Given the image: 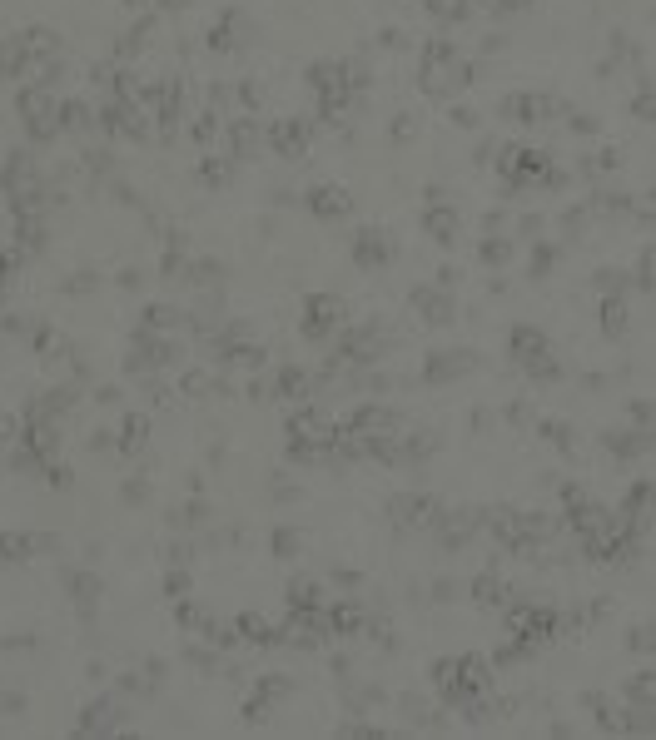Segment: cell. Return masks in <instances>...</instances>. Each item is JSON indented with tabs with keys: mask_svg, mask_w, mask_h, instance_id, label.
Instances as JSON below:
<instances>
[{
	"mask_svg": "<svg viewBox=\"0 0 656 740\" xmlns=\"http://www.w3.org/2000/svg\"><path fill=\"white\" fill-rule=\"evenodd\" d=\"M0 551H6V561H25L35 551V542L30 537H0Z\"/></svg>",
	"mask_w": 656,
	"mask_h": 740,
	"instance_id": "cell-11",
	"label": "cell"
},
{
	"mask_svg": "<svg viewBox=\"0 0 656 740\" xmlns=\"http://www.w3.org/2000/svg\"><path fill=\"white\" fill-rule=\"evenodd\" d=\"M55 115H60V130H85L90 109H85L80 100H70V104H60V109H55Z\"/></svg>",
	"mask_w": 656,
	"mask_h": 740,
	"instance_id": "cell-9",
	"label": "cell"
},
{
	"mask_svg": "<svg viewBox=\"0 0 656 740\" xmlns=\"http://www.w3.org/2000/svg\"><path fill=\"white\" fill-rule=\"evenodd\" d=\"M432 601H458V582L437 577V582H432Z\"/></svg>",
	"mask_w": 656,
	"mask_h": 740,
	"instance_id": "cell-20",
	"label": "cell"
},
{
	"mask_svg": "<svg viewBox=\"0 0 656 740\" xmlns=\"http://www.w3.org/2000/svg\"><path fill=\"white\" fill-rule=\"evenodd\" d=\"M144 497H149V487H144L139 477H135V482H125V502H135V507H139Z\"/></svg>",
	"mask_w": 656,
	"mask_h": 740,
	"instance_id": "cell-23",
	"label": "cell"
},
{
	"mask_svg": "<svg viewBox=\"0 0 656 740\" xmlns=\"http://www.w3.org/2000/svg\"><path fill=\"white\" fill-rule=\"evenodd\" d=\"M175 318H179V313H175L170 303H154V308L144 313V323H149V328H175Z\"/></svg>",
	"mask_w": 656,
	"mask_h": 740,
	"instance_id": "cell-14",
	"label": "cell"
},
{
	"mask_svg": "<svg viewBox=\"0 0 656 740\" xmlns=\"http://www.w3.org/2000/svg\"><path fill=\"white\" fill-rule=\"evenodd\" d=\"M299 547H303V537H299V532H289V527H279V532H273V551H279L284 561H289Z\"/></svg>",
	"mask_w": 656,
	"mask_h": 740,
	"instance_id": "cell-12",
	"label": "cell"
},
{
	"mask_svg": "<svg viewBox=\"0 0 656 740\" xmlns=\"http://www.w3.org/2000/svg\"><path fill=\"white\" fill-rule=\"evenodd\" d=\"M631 646H636V651H651V631H646V626H636V631H631Z\"/></svg>",
	"mask_w": 656,
	"mask_h": 740,
	"instance_id": "cell-29",
	"label": "cell"
},
{
	"mask_svg": "<svg viewBox=\"0 0 656 740\" xmlns=\"http://www.w3.org/2000/svg\"><path fill=\"white\" fill-rule=\"evenodd\" d=\"M144 676H149V680H164V661H159V656H154V661H149V666H144Z\"/></svg>",
	"mask_w": 656,
	"mask_h": 740,
	"instance_id": "cell-32",
	"label": "cell"
},
{
	"mask_svg": "<svg viewBox=\"0 0 656 740\" xmlns=\"http://www.w3.org/2000/svg\"><path fill=\"white\" fill-rule=\"evenodd\" d=\"M334 587H358V572H348V566H339V572H334Z\"/></svg>",
	"mask_w": 656,
	"mask_h": 740,
	"instance_id": "cell-28",
	"label": "cell"
},
{
	"mask_svg": "<svg viewBox=\"0 0 656 740\" xmlns=\"http://www.w3.org/2000/svg\"><path fill=\"white\" fill-rule=\"evenodd\" d=\"M179 626H194V631H204V626H209V616H204L199 606H179Z\"/></svg>",
	"mask_w": 656,
	"mask_h": 740,
	"instance_id": "cell-18",
	"label": "cell"
},
{
	"mask_svg": "<svg viewBox=\"0 0 656 740\" xmlns=\"http://www.w3.org/2000/svg\"><path fill=\"white\" fill-rule=\"evenodd\" d=\"M453 125H458V130H477V109H463V104H458V109H453Z\"/></svg>",
	"mask_w": 656,
	"mask_h": 740,
	"instance_id": "cell-22",
	"label": "cell"
},
{
	"mask_svg": "<svg viewBox=\"0 0 656 740\" xmlns=\"http://www.w3.org/2000/svg\"><path fill=\"white\" fill-rule=\"evenodd\" d=\"M184 392H209V378L204 373H184Z\"/></svg>",
	"mask_w": 656,
	"mask_h": 740,
	"instance_id": "cell-25",
	"label": "cell"
},
{
	"mask_svg": "<svg viewBox=\"0 0 656 740\" xmlns=\"http://www.w3.org/2000/svg\"><path fill=\"white\" fill-rule=\"evenodd\" d=\"M194 561V542H175L170 547V566H189Z\"/></svg>",
	"mask_w": 656,
	"mask_h": 740,
	"instance_id": "cell-19",
	"label": "cell"
},
{
	"mask_svg": "<svg viewBox=\"0 0 656 740\" xmlns=\"http://www.w3.org/2000/svg\"><path fill=\"white\" fill-rule=\"evenodd\" d=\"M428 229L437 234V244H453V234H458V219H453V214H428Z\"/></svg>",
	"mask_w": 656,
	"mask_h": 740,
	"instance_id": "cell-10",
	"label": "cell"
},
{
	"mask_svg": "<svg viewBox=\"0 0 656 740\" xmlns=\"http://www.w3.org/2000/svg\"><path fill=\"white\" fill-rule=\"evenodd\" d=\"M607 447L617 452V458H636V452H646V432H612Z\"/></svg>",
	"mask_w": 656,
	"mask_h": 740,
	"instance_id": "cell-7",
	"label": "cell"
},
{
	"mask_svg": "<svg viewBox=\"0 0 656 740\" xmlns=\"http://www.w3.org/2000/svg\"><path fill=\"white\" fill-rule=\"evenodd\" d=\"M90 437H95V442H90L95 452H104V447H115V432H90Z\"/></svg>",
	"mask_w": 656,
	"mask_h": 740,
	"instance_id": "cell-31",
	"label": "cell"
},
{
	"mask_svg": "<svg viewBox=\"0 0 656 740\" xmlns=\"http://www.w3.org/2000/svg\"><path fill=\"white\" fill-rule=\"evenodd\" d=\"M308 85H313V90H334V85H339V65H313V70H308Z\"/></svg>",
	"mask_w": 656,
	"mask_h": 740,
	"instance_id": "cell-13",
	"label": "cell"
},
{
	"mask_svg": "<svg viewBox=\"0 0 656 740\" xmlns=\"http://www.w3.org/2000/svg\"><path fill=\"white\" fill-rule=\"evenodd\" d=\"M65 587L75 591L80 606H95V596H100V577L95 572H65Z\"/></svg>",
	"mask_w": 656,
	"mask_h": 740,
	"instance_id": "cell-5",
	"label": "cell"
},
{
	"mask_svg": "<svg viewBox=\"0 0 656 740\" xmlns=\"http://www.w3.org/2000/svg\"><path fill=\"white\" fill-rule=\"evenodd\" d=\"M572 130H577V135H596V120H592V115H572Z\"/></svg>",
	"mask_w": 656,
	"mask_h": 740,
	"instance_id": "cell-27",
	"label": "cell"
},
{
	"mask_svg": "<svg viewBox=\"0 0 656 740\" xmlns=\"http://www.w3.org/2000/svg\"><path fill=\"white\" fill-rule=\"evenodd\" d=\"M547 268H552V249H537L532 254V273H547Z\"/></svg>",
	"mask_w": 656,
	"mask_h": 740,
	"instance_id": "cell-26",
	"label": "cell"
},
{
	"mask_svg": "<svg viewBox=\"0 0 656 740\" xmlns=\"http://www.w3.org/2000/svg\"><path fill=\"white\" fill-rule=\"evenodd\" d=\"M413 303H418V313H423L428 323H453V299H448L443 289H418Z\"/></svg>",
	"mask_w": 656,
	"mask_h": 740,
	"instance_id": "cell-1",
	"label": "cell"
},
{
	"mask_svg": "<svg viewBox=\"0 0 656 740\" xmlns=\"http://www.w3.org/2000/svg\"><path fill=\"white\" fill-rule=\"evenodd\" d=\"M482 254H487V263H507V259H512V249H507V244H487Z\"/></svg>",
	"mask_w": 656,
	"mask_h": 740,
	"instance_id": "cell-24",
	"label": "cell"
},
{
	"mask_svg": "<svg viewBox=\"0 0 656 740\" xmlns=\"http://www.w3.org/2000/svg\"><path fill=\"white\" fill-rule=\"evenodd\" d=\"M472 591H477V601H487V606H492V601H503L498 577H477V582H472Z\"/></svg>",
	"mask_w": 656,
	"mask_h": 740,
	"instance_id": "cell-15",
	"label": "cell"
},
{
	"mask_svg": "<svg viewBox=\"0 0 656 740\" xmlns=\"http://www.w3.org/2000/svg\"><path fill=\"white\" fill-rule=\"evenodd\" d=\"M467 363H472V353H432L428 358V378L432 383H448V378L467 373Z\"/></svg>",
	"mask_w": 656,
	"mask_h": 740,
	"instance_id": "cell-2",
	"label": "cell"
},
{
	"mask_svg": "<svg viewBox=\"0 0 656 740\" xmlns=\"http://www.w3.org/2000/svg\"><path fill=\"white\" fill-rule=\"evenodd\" d=\"M503 45H507V35H487V40H482V55H498Z\"/></svg>",
	"mask_w": 656,
	"mask_h": 740,
	"instance_id": "cell-30",
	"label": "cell"
},
{
	"mask_svg": "<svg viewBox=\"0 0 656 740\" xmlns=\"http://www.w3.org/2000/svg\"><path fill=\"white\" fill-rule=\"evenodd\" d=\"M95 403H104V408H120V403H125V392L104 383V388H95Z\"/></svg>",
	"mask_w": 656,
	"mask_h": 740,
	"instance_id": "cell-21",
	"label": "cell"
},
{
	"mask_svg": "<svg viewBox=\"0 0 656 740\" xmlns=\"http://www.w3.org/2000/svg\"><path fill=\"white\" fill-rule=\"evenodd\" d=\"M204 522H209V507H204V502H184V507L175 512V527H189V532H194V527H204Z\"/></svg>",
	"mask_w": 656,
	"mask_h": 740,
	"instance_id": "cell-8",
	"label": "cell"
},
{
	"mask_svg": "<svg viewBox=\"0 0 656 740\" xmlns=\"http://www.w3.org/2000/svg\"><path fill=\"white\" fill-rule=\"evenodd\" d=\"M308 209L323 214V219H339V214H348V199H343L339 189H313V194H308Z\"/></svg>",
	"mask_w": 656,
	"mask_h": 740,
	"instance_id": "cell-4",
	"label": "cell"
},
{
	"mask_svg": "<svg viewBox=\"0 0 656 740\" xmlns=\"http://www.w3.org/2000/svg\"><path fill=\"white\" fill-rule=\"evenodd\" d=\"M130 6H149V0H130Z\"/></svg>",
	"mask_w": 656,
	"mask_h": 740,
	"instance_id": "cell-33",
	"label": "cell"
},
{
	"mask_svg": "<svg viewBox=\"0 0 656 740\" xmlns=\"http://www.w3.org/2000/svg\"><path fill=\"white\" fill-rule=\"evenodd\" d=\"M353 254H358V263H388V239H383L378 229H368V234H358Z\"/></svg>",
	"mask_w": 656,
	"mask_h": 740,
	"instance_id": "cell-3",
	"label": "cell"
},
{
	"mask_svg": "<svg viewBox=\"0 0 656 740\" xmlns=\"http://www.w3.org/2000/svg\"><path fill=\"white\" fill-rule=\"evenodd\" d=\"M596 289H601V294H622L627 283H622V273H617V268H601V273H596Z\"/></svg>",
	"mask_w": 656,
	"mask_h": 740,
	"instance_id": "cell-16",
	"label": "cell"
},
{
	"mask_svg": "<svg viewBox=\"0 0 656 740\" xmlns=\"http://www.w3.org/2000/svg\"><path fill=\"white\" fill-rule=\"evenodd\" d=\"M289 601H294V611H318V606H323V587H318V582H294V587H289Z\"/></svg>",
	"mask_w": 656,
	"mask_h": 740,
	"instance_id": "cell-6",
	"label": "cell"
},
{
	"mask_svg": "<svg viewBox=\"0 0 656 740\" xmlns=\"http://www.w3.org/2000/svg\"><path fill=\"white\" fill-rule=\"evenodd\" d=\"M164 591H170V596H184V591H189V572H184V566H175V572H170Z\"/></svg>",
	"mask_w": 656,
	"mask_h": 740,
	"instance_id": "cell-17",
	"label": "cell"
}]
</instances>
